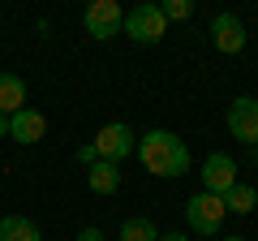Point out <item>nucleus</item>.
Listing matches in <instances>:
<instances>
[{"mask_svg":"<svg viewBox=\"0 0 258 241\" xmlns=\"http://www.w3.org/2000/svg\"><path fill=\"white\" fill-rule=\"evenodd\" d=\"M138 159L151 176H164V181H176L189 172V147L172 130H147L138 138Z\"/></svg>","mask_w":258,"mask_h":241,"instance_id":"1","label":"nucleus"},{"mask_svg":"<svg viewBox=\"0 0 258 241\" xmlns=\"http://www.w3.org/2000/svg\"><path fill=\"white\" fill-rule=\"evenodd\" d=\"M224 215H228L224 198L220 194H207V190H198V194L185 203V224H189V232H198V237H220Z\"/></svg>","mask_w":258,"mask_h":241,"instance_id":"2","label":"nucleus"},{"mask_svg":"<svg viewBox=\"0 0 258 241\" xmlns=\"http://www.w3.org/2000/svg\"><path fill=\"white\" fill-rule=\"evenodd\" d=\"M125 35L134 39V43H142V47L159 43V39L168 35V18H164V9H159V5H151V0L134 5V9L125 13Z\"/></svg>","mask_w":258,"mask_h":241,"instance_id":"3","label":"nucleus"},{"mask_svg":"<svg viewBox=\"0 0 258 241\" xmlns=\"http://www.w3.org/2000/svg\"><path fill=\"white\" fill-rule=\"evenodd\" d=\"M95 159H108V164H120V159H129V151H138V134L129 130L125 120H112V125H103L99 134H95Z\"/></svg>","mask_w":258,"mask_h":241,"instance_id":"4","label":"nucleus"},{"mask_svg":"<svg viewBox=\"0 0 258 241\" xmlns=\"http://www.w3.org/2000/svg\"><path fill=\"white\" fill-rule=\"evenodd\" d=\"M82 26L95 39H116V35H125V9L116 0H95V5H86Z\"/></svg>","mask_w":258,"mask_h":241,"instance_id":"5","label":"nucleus"},{"mask_svg":"<svg viewBox=\"0 0 258 241\" xmlns=\"http://www.w3.org/2000/svg\"><path fill=\"white\" fill-rule=\"evenodd\" d=\"M228 130L237 142H245V147H258V99L254 95H237L228 108Z\"/></svg>","mask_w":258,"mask_h":241,"instance_id":"6","label":"nucleus"},{"mask_svg":"<svg viewBox=\"0 0 258 241\" xmlns=\"http://www.w3.org/2000/svg\"><path fill=\"white\" fill-rule=\"evenodd\" d=\"M237 186V164H232V155H224V151H211V155L203 159V190L207 194H228V190Z\"/></svg>","mask_w":258,"mask_h":241,"instance_id":"7","label":"nucleus"},{"mask_svg":"<svg viewBox=\"0 0 258 241\" xmlns=\"http://www.w3.org/2000/svg\"><path fill=\"white\" fill-rule=\"evenodd\" d=\"M245 22L237 18V13H215V22H211V43L220 47L224 56H237L241 47H245Z\"/></svg>","mask_w":258,"mask_h":241,"instance_id":"8","label":"nucleus"},{"mask_svg":"<svg viewBox=\"0 0 258 241\" xmlns=\"http://www.w3.org/2000/svg\"><path fill=\"white\" fill-rule=\"evenodd\" d=\"M43 134H47V116H43V112L22 108V112H13V116H9V138L22 142V147H35V142H43Z\"/></svg>","mask_w":258,"mask_h":241,"instance_id":"9","label":"nucleus"},{"mask_svg":"<svg viewBox=\"0 0 258 241\" xmlns=\"http://www.w3.org/2000/svg\"><path fill=\"white\" fill-rule=\"evenodd\" d=\"M86 186H91V194H116L120 190V164L95 159V164L86 168Z\"/></svg>","mask_w":258,"mask_h":241,"instance_id":"10","label":"nucleus"},{"mask_svg":"<svg viewBox=\"0 0 258 241\" xmlns=\"http://www.w3.org/2000/svg\"><path fill=\"white\" fill-rule=\"evenodd\" d=\"M26 108V82L18 74H0V112L13 116V112Z\"/></svg>","mask_w":258,"mask_h":241,"instance_id":"11","label":"nucleus"},{"mask_svg":"<svg viewBox=\"0 0 258 241\" xmlns=\"http://www.w3.org/2000/svg\"><path fill=\"white\" fill-rule=\"evenodd\" d=\"M0 241H43V232L26 215H5L0 220Z\"/></svg>","mask_w":258,"mask_h":241,"instance_id":"12","label":"nucleus"},{"mask_svg":"<svg viewBox=\"0 0 258 241\" xmlns=\"http://www.w3.org/2000/svg\"><path fill=\"white\" fill-rule=\"evenodd\" d=\"M224 207H228L232 215H249V211L258 207V190H254V186H245V181H237V186L224 194Z\"/></svg>","mask_w":258,"mask_h":241,"instance_id":"13","label":"nucleus"},{"mask_svg":"<svg viewBox=\"0 0 258 241\" xmlns=\"http://www.w3.org/2000/svg\"><path fill=\"white\" fill-rule=\"evenodd\" d=\"M120 241H159V228L147 215H134V220L120 224Z\"/></svg>","mask_w":258,"mask_h":241,"instance_id":"14","label":"nucleus"},{"mask_svg":"<svg viewBox=\"0 0 258 241\" xmlns=\"http://www.w3.org/2000/svg\"><path fill=\"white\" fill-rule=\"evenodd\" d=\"M159 9H164V18H168V22H185V18L194 13V5H189V0H164Z\"/></svg>","mask_w":258,"mask_h":241,"instance_id":"15","label":"nucleus"},{"mask_svg":"<svg viewBox=\"0 0 258 241\" xmlns=\"http://www.w3.org/2000/svg\"><path fill=\"white\" fill-rule=\"evenodd\" d=\"M78 241H108V237H103V228H82Z\"/></svg>","mask_w":258,"mask_h":241,"instance_id":"16","label":"nucleus"},{"mask_svg":"<svg viewBox=\"0 0 258 241\" xmlns=\"http://www.w3.org/2000/svg\"><path fill=\"white\" fill-rule=\"evenodd\" d=\"M78 159H82V164H86V168H91V164H95V147H91V142H86V147H78Z\"/></svg>","mask_w":258,"mask_h":241,"instance_id":"17","label":"nucleus"},{"mask_svg":"<svg viewBox=\"0 0 258 241\" xmlns=\"http://www.w3.org/2000/svg\"><path fill=\"white\" fill-rule=\"evenodd\" d=\"M159 241H189V232H159Z\"/></svg>","mask_w":258,"mask_h":241,"instance_id":"18","label":"nucleus"},{"mask_svg":"<svg viewBox=\"0 0 258 241\" xmlns=\"http://www.w3.org/2000/svg\"><path fill=\"white\" fill-rule=\"evenodd\" d=\"M0 138H9V116L0 112Z\"/></svg>","mask_w":258,"mask_h":241,"instance_id":"19","label":"nucleus"},{"mask_svg":"<svg viewBox=\"0 0 258 241\" xmlns=\"http://www.w3.org/2000/svg\"><path fill=\"white\" fill-rule=\"evenodd\" d=\"M220 241H249V237H237V232H232V237H220Z\"/></svg>","mask_w":258,"mask_h":241,"instance_id":"20","label":"nucleus"},{"mask_svg":"<svg viewBox=\"0 0 258 241\" xmlns=\"http://www.w3.org/2000/svg\"><path fill=\"white\" fill-rule=\"evenodd\" d=\"M254 159H258V147H254Z\"/></svg>","mask_w":258,"mask_h":241,"instance_id":"21","label":"nucleus"}]
</instances>
